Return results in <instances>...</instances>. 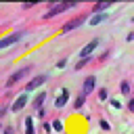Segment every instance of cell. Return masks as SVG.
I'll use <instances>...</instances> for the list:
<instances>
[{
  "label": "cell",
  "instance_id": "obj_5",
  "mask_svg": "<svg viewBox=\"0 0 134 134\" xmlns=\"http://www.w3.org/2000/svg\"><path fill=\"white\" fill-rule=\"evenodd\" d=\"M84 21H86V17H77V19H71V21H67V23H65V25L61 27V31H63V34H69L71 29L80 27V25H82Z\"/></svg>",
  "mask_w": 134,
  "mask_h": 134
},
{
  "label": "cell",
  "instance_id": "obj_7",
  "mask_svg": "<svg viewBox=\"0 0 134 134\" xmlns=\"http://www.w3.org/2000/svg\"><path fill=\"white\" fill-rule=\"evenodd\" d=\"M67 98H69V90L67 88H61L59 90V94H57V100H54V107H65L67 105Z\"/></svg>",
  "mask_w": 134,
  "mask_h": 134
},
{
  "label": "cell",
  "instance_id": "obj_17",
  "mask_svg": "<svg viewBox=\"0 0 134 134\" xmlns=\"http://www.w3.org/2000/svg\"><path fill=\"white\" fill-rule=\"evenodd\" d=\"M50 126H52V130H57V132H61V130H63V124H61L59 119H54V121H52Z\"/></svg>",
  "mask_w": 134,
  "mask_h": 134
},
{
  "label": "cell",
  "instance_id": "obj_20",
  "mask_svg": "<svg viewBox=\"0 0 134 134\" xmlns=\"http://www.w3.org/2000/svg\"><path fill=\"white\" fill-rule=\"evenodd\" d=\"M65 65H67V61H65V59H61V61H59V63H57V67H59V69H63V67H65Z\"/></svg>",
  "mask_w": 134,
  "mask_h": 134
},
{
  "label": "cell",
  "instance_id": "obj_8",
  "mask_svg": "<svg viewBox=\"0 0 134 134\" xmlns=\"http://www.w3.org/2000/svg\"><path fill=\"white\" fill-rule=\"evenodd\" d=\"M96 46H98V38H92V40H90V42L80 50V57H90V54H92V50H94Z\"/></svg>",
  "mask_w": 134,
  "mask_h": 134
},
{
  "label": "cell",
  "instance_id": "obj_18",
  "mask_svg": "<svg viewBox=\"0 0 134 134\" xmlns=\"http://www.w3.org/2000/svg\"><path fill=\"white\" fill-rule=\"evenodd\" d=\"M107 96H109V94H107V90H105V88H100V90H98V100H107Z\"/></svg>",
  "mask_w": 134,
  "mask_h": 134
},
{
  "label": "cell",
  "instance_id": "obj_12",
  "mask_svg": "<svg viewBox=\"0 0 134 134\" xmlns=\"http://www.w3.org/2000/svg\"><path fill=\"white\" fill-rule=\"evenodd\" d=\"M25 134H34V117H25Z\"/></svg>",
  "mask_w": 134,
  "mask_h": 134
},
{
  "label": "cell",
  "instance_id": "obj_24",
  "mask_svg": "<svg viewBox=\"0 0 134 134\" xmlns=\"http://www.w3.org/2000/svg\"><path fill=\"white\" fill-rule=\"evenodd\" d=\"M0 132H2V128H0Z\"/></svg>",
  "mask_w": 134,
  "mask_h": 134
},
{
  "label": "cell",
  "instance_id": "obj_11",
  "mask_svg": "<svg viewBox=\"0 0 134 134\" xmlns=\"http://www.w3.org/2000/svg\"><path fill=\"white\" fill-rule=\"evenodd\" d=\"M105 19H107V15H105V13H96V15H94L88 23H90V25H98V23H103Z\"/></svg>",
  "mask_w": 134,
  "mask_h": 134
},
{
  "label": "cell",
  "instance_id": "obj_4",
  "mask_svg": "<svg viewBox=\"0 0 134 134\" xmlns=\"http://www.w3.org/2000/svg\"><path fill=\"white\" fill-rule=\"evenodd\" d=\"M46 80H48V75H46V73H40V75H36V77H34V80H29V84L25 86V92H31L34 88H40V86H42Z\"/></svg>",
  "mask_w": 134,
  "mask_h": 134
},
{
  "label": "cell",
  "instance_id": "obj_19",
  "mask_svg": "<svg viewBox=\"0 0 134 134\" xmlns=\"http://www.w3.org/2000/svg\"><path fill=\"white\" fill-rule=\"evenodd\" d=\"M111 105H113V107H115V109H121V103H119V100H117V98H113V100H111Z\"/></svg>",
  "mask_w": 134,
  "mask_h": 134
},
{
  "label": "cell",
  "instance_id": "obj_23",
  "mask_svg": "<svg viewBox=\"0 0 134 134\" xmlns=\"http://www.w3.org/2000/svg\"><path fill=\"white\" fill-rule=\"evenodd\" d=\"M6 111H8V107H2V109H0V117H2V115H4Z\"/></svg>",
  "mask_w": 134,
  "mask_h": 134
},
{
  "label": "cell",
  "instance_id": "obj_21",
  "mask_svg": "<svg viewBox=\"0 0 134 134\" xmlns=\"http://www.w3.org/2000/svg\"><path fill=\"white\" fill-rule=\"evenodd\" d=\"M100 128H103V130H109V124H107L105 119H100Z\"/></svg>",
  "mask_w": 134,
  "mask_h": 134
},
{
  "label": "cell",
  "instance_id": "obj_1",
  "mask_svg": "<svg viewBox=\"0 0 134 134\" xmlns=\"http://www.w3.org/2000/svg\"><path fill=\"white\" fill-rule=\"evenodd\" d=\"M31 71V67H21V69H17V71H13L10 75H8V80H6V88H10V86H15L21 77H25L27 73Z\"/></svg>",
  "mask_w": 134,
  "mask_h": 134
},
{
  "label": "cell",
  "instance_id": "obj_22",
  "mask_svg": "<svg viewBox=\"0 0 134 134\" xmlns=\"http://www.w3.org/2000/svg\"><path fill=\"white\" fill-rule=\"evenodd\" d=\"M4 134H15V130L13 128H4Z\"/></svg>",
  "mask_w": 134,
  "mask_h": 134
},
{
  "label": "cell",
  "instance_id": "obj_6",
  "mask_svg": "<svg viewBox=\"0 0 134 134\" xmlns=\"http://www.w3.org/2000/svg\"><path fill=\"white\" fill-rule=\"evenodd\" d=\"M94 84H96V77H94V75H88V77L84 80V84H82V92H80V94L88 96V94L94 90Z\"/></svg>",
  "mask_w": 134,
  "mask_h": 134
},
{
  "label": "cell",
  "instance_id": "obj_3",
  "mask_svg": "<svg viewBox=\"0 0 134 134\" xmlns=\"http://www.w3.org/2000/svg\"><path fill=\"white\" fill-rule=\"evenodd\" d=\"M23 36H25V31H17V34H10V36L2 38V40H0V50L6 48V46H10V44H15V42H19Z\"/></svg>",
  "mask_w": 134,
  "mask_h": 134
},
{
  "label": "cell",
  "instance_id": "obj_10",
  "mask_svg": "<svg viewBox=\"0 0 134 134\" xmlns=\"http://www.w3.org/2000/svg\"><path fill=\"white\" fill-rule=\"evenodd\" d=\"M44 100H46V92H40V94L34 98V109H42Z\"/></svg>",
  "mask_w": 134,
  "mask_h": 134
},
{
  "label": "cell",
  "instance_id": "obj_9",
  "mask_svg": "<svg viewBox=\"0 0 134 134\" xmlns=\"http://www.w3.org/2000/svg\"><path fill=\"white\" fill-rule=\"evenodd\" d=\"M25 105H27V96H25V94H19V96L15 98V103H13V107H10V109L17 113V111H21Z\"/></svg>",
  "mask_w": 134,
  "mask_h": 134
},
{
  "label": "cell",
  "instance_id": "obj_2",
  "mask_svg": "<svg viewBox=\"0 0 134 134\" xmlns=\"http://www.w3.org/2000/svg\"><path fill=\"white\" fill-rule=\"evenodd\" d=\"M75 4H77V2H61V4H57V6H52V8H48V10L44 13V19H50V17H54V15L71 8V6H75Z\"/></svg>",
  "mask_w": 134,
  "mask_h": 134
},
{
  "label": "cell",
  "instance_id": "obj_16",
  "mask_svg": "<svg viewBox=\"0 0 134 134\" xmlns=\"http://www.w3.org/2000/svg\"><path fill=\"white\" fill-rule=\"evenodd\" d=\"M119 88H121V92H124V94H128V92H130V82H128V80H124Z\"/></svg>",
  "mask_w": 134,
  "mask_h": 134
},
{
  "label": "cell",
  "instance_id": "obj_13",
  "mask_svg": "<svg viewBox=\"0 0 134 134\" xmlns=\"http://www.w3.org/2000/svg\"><path fill=\"white\" fill-rule=\"evenodd\" d=\"M111 6V2H96L94 4V10L96 13H105V8H109Z\"/></svg>",
  "mask_w": 134,
  "mask_h": 134
},
{
  "label": "cell",
  "instance_id": "obj_14",
  "mask_svg": "<svg viewBox=\"0 0 134 134\" xmlns=\"http://www.w3.org/2000/svg\"><path fill=\"white\" fill-rule=\"evenodd\" d=\"M88 63H90V57H82V59L77 61V65H75V69H84V67H86Z\"/></svg>",
  "mask_w": 134,
  "mask_h": 134
},
{
  "label": "cell",
  "instance_id": "obj_15",
  "mask_svg": "<svg viewBox=\"0 0 134 134\" xmlns=\"http://www.w3.org/2000/svg\"><path fill=\"white\" fill-rule=\"evenodd\" d=\"M84 103H86V96H84V94H80V96L73 100V107H75V109H82V105H84Z\"/></svg>",
  "mask_w": 134,
  "mask_h": 134
}]
</instances>
